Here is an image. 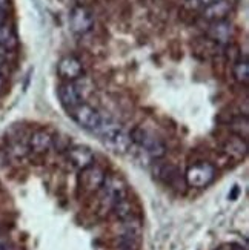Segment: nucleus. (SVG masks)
<instances>
[{
    "label": "nucleus",
    "mask_w": 249,
    "mask_h": 250,
    "mask_svg": "<svg viewBox=\"0 0 249 250\" xmlns=\"http://www.w3.org/2000/svg\"><path fill=\"white\" fill-rule=\"evenodd\" d=\"M100 192V203L103 208L106 209H113V206L117 204L118 201H122L128 198V188L126 183L118 177V175H110L105 178V183Z\"/></svg>",
    "instance_id": "f257e3e1"
},
{
    "label": "nucleus",
    "mask_w": 249,
    "mask_h": 250,
    "mask_svg": "<svg viewBox=\"0 0 249 250\" xmlns=\"http://www.w3.org/2000/svg\"><path fill=\"white\" fill-rule=\"evenodd\" d=\"M129 134H131L133 143L142 147L151 158L158 160L161 157H165V154H166L165 143L154 134H151L149 130H146L143 127H136V129H133V132H129Z\"/></svg>",
    "instance_id": "f03ea898"
},
{
    "label": "nucleus",
    "mask_w": 249,
    "mask_h": 250,
    "mask_svg": "<svg viewBox=\"0 0 249 250\" xmlns=\"http://www.w3.org/2000/svg\"><path fill=\"white\" fill-rule=\"evenodd\" d=\"M215 175H217V170H215L214 165L208 161H199L188 167L185 173V183L189 188L203 189L208 188L215 180Z\"/></svg>",
    "instance_id": "7ed1b4c3"
},
{
    "label": "nucleus",
    "mask_w": 249,
    "mask_h": 250,
    "mask_svg": "<svg viewBox=\"0 0 249 250\" xmlns=\"http://www.w3.org/2000/svg\"><path fill=\"white\" fill-rule=\"evenodd\" d=\"M68 114L80 127H83L86 130H91V132H95L97 127L100 126L102 115H103V114H100L99 109H95L94 106L85 103V102L80 103L79 106L72 107L71 111H68Z\"/></svg>",
    "instance_id": "20e7f679"
},
{
    "label": "nucleus",
    "mask_w": 249,
    "mask_h": 250,
    "mask_svg": "<svg viewBox=\"0 0 249 250\" xmlns=\"http://www.w3.org/2000/svg\"><path fill=\"white\" fill-rule=\"evenodd\" d=\"M69 28L74 34L85 36L94 28V14L90 8L86 6H74L69 13Z\"/></svg>",
    "instance_id": "39448f33"
},
{
    "label": "nucleus",
    "mask_w": 249,
    "mask_h": 250,
    "mask_svg": "<svg viewBox=\"0 0 249 250\" xmlns=\"http://www.w3.org/2000/svg\"><path fill=\"white\" fill-rule=\"evenodd\" d=\"M67 160L74 169L82 172V170L88 169L94 165L95 155L88 146L75 145V146H71L67 149Z\"/></svg>",
    "instance_id": "423d86ee"
},
{
    "label": "nucleus",
    "mask_w": 249,
    "mask_h": 250,
    "mask_svg": "<svg viewBox=\"0 0 249 250\" xmlns=\"http://www.w3.org/2000/svg\"><path fill=\"white\" fill-rule=\"evenodd\" d=\"M83 63L75 56H65L57 63V75L65 82H75L83 75Z\"/></svg>",
    "instance_id": "0eeeda50"
},
{
    "label": "nucleus",
    "mask_w": 249,
    "mask_h": 250,
    "mask_svg": "<svg viewBox=\"0 0 249 250\" xmlns=\"http://www.w3.org/2000/svg\"><path fill=\"white\" fill-rule=\"evenodd\" d=\"M206 37L208 40L214 42L215 45L226 46V45H229L234 39V26L229 20L212 21L208 26Z\"/></svg>",
    "instance_id": "6e6552de"
},
{
    "label": "nucleus",
    "mask_w": 249,
    "mask_h": 250,
    "mask_svg": "<svg viewBox=\"0 0 249 250\" xmlns=\"http://www.w3.org/2000/svg\"><path fill=\"white\" fill-rule=\"evenodd\" d=\"M57 95L62 106L68 111L83 103V94L75 82H63L57 88Z\"/></svg>",
    "instance_id": "1a4fd4ad"
},
{
    "label": "nucleus",
    "mask_w": 249,
    "mask_h": 250,
    "mask_svg": "<svg viewBox=\"0 0 249 250\" xmlns=\"http://www.w3.org/2000/svg\"><path fill=\"white\" fill-rule=\"evenodd\" d=\"M80 181H82V188L88 192H99L105 183V178H106V172L99 167L92 165L91 167L85 169L80 172Z\"/></svg>",
    "instance_id": "9d476101"
},
{
    "label": "nucleus",
    "mask_w": 249,
    "mask_h": 250,
    "mask_svg": "<svg viewBox=\"0 0 249 250\" xmlns=\"http://www.w3.org/2000/svg\"><path fill=\"white\" fill-rule=\"evenodd\" d=\"M52 138L54 137L48 132L46 129H37L28 138V149L32 152V154L45 155L46 152L54 146Z\"/></svg>",
    "instance_id": "9b49d317"
},
{
    "label": "nucleus",
    "mask_w": 249,
    "mask_h": 250,
    "mask_svg": "<svg viewBox=\"0 0 249 250\" xmlns=\"http://www.w3.org/2000/svg\"><path fill=\"white\" fill-rule=\"evenodd\" d=\"M142 236V224L138 220H136L134 216H131L129 220H125L122 224V233H120V241L125 246V250H131Z\"/></svg>",
    "instance_id": "f8f14e48"
},
{
    "label": "nucleus",
    "mask_w": 249,
    "mask_h": 250,
    "mask_svg": "<svg viewBox=\"0 0 249 250\" xmlns=\"http://www.w3.org/2000/svg\"><path fill=\"white\" fill-rule=\"evenodd\" d=\"M231 13V3L228 0H219L209 6H204L202 11V17L204 20H208L209 23L212 21H222V20H228V16Z\"/></svg>",
    "instance_id": "ddd939ff"
},
{
    "label": "nucleus",
    "mask_w": 249,
    "mask_h": 250,
    "mask_svg": "<svg viewBox=\"0 0 249 250\" xmlns=\"http://www.w3.org/2000/svg\"><path fill=\"white\" fill-rule=\"evenodd\" d=\"M223 152L232 160H242L248 154V145L246 140L240 137H232L228 138L223 145Z\"/></svg>",
    "instance_id": "4468645a"
},
{
    "label": "nucleus",
    "mask_w": 249,
    "mask_h": 250,
    "mask_svg": "<svg viewBox=\"0 0 249 250\" xmlns=\"http://www.w3.org/2000/svg\"><path fill=\"white\" fill-rule=\"evenodd\" d=\"M105 145L110 146L114 152H117V154H125V152H128L133 145L131 134H129L125 127H122L115 135H113L110 140H106Z\"/></svg>",
    "instance_id": "2eb2a0df"
},
{
    "label": "nucleus",
    "mask_w": 249,
    "mask_h": 250,
    "mask_svg": "<svg viewBox=\"0 0 249 250\" xmlns=\"http://www.w3.org/2000/svg\"><path fill=\"white\" fill-rule=\"evenodd\" d=\"M232 75L237 83H240L243 86L248 84L249 82V62L245 56H242L239 60H235L232 63Z\"/></svg>",
    "instance_id": "dca6fc26"
},
{
    "label": "nucleus",
    "mask_w": 249,
    "mask_h": 250,
    "mask_svg": "<svg viewBox=\"0 0 249 250\" xmlns=\"http://www.w3.org/2000/svg\"><path fill=\"white\" fill-rule=\"evenodd\" d=\"M0 46H3L5 49H13L17 46V36H16V31L14 28L3 23L0 25Z\"/></svg>",
    "instance_id": "f3484780"
},
{
    "label": "nucleus",
    "mask_w": 249,
    "mask_h": 250,
    "mask_svg": "<svg viewBox=\"0 0 249 250\" xmlns=\"http://www.w3.org/2000/svg\"><path fill=\"white\" fill-rule=\"evenodd\" d=\"M229 129L234 132L235 137H240L243 140L248 138L249 134V123H248V117L246 115H240V117H235L231 120L229 123Z\"/></svg>",
    "instance_id": "a211bd4d"
},
{
    "label": "nucleus",
    "mask_w": 249,
    "mask_h": 250,
    "mask_svg": "<svg viewBox=\"0 0 249 250\" xmlns=\"http://www.w3.org/2000/svg\"><path fill=\"white\" fill-rule=\"evenodd\" d=\"M111 210L115 215L117 220L125 221V220H129L133 216V204L128 198H125L122 201H118L117 204H114Z\"/></svg>",
    "instance_id": "6ab92c4d"
},
{
    "label": "nucleus",
    "mask_w": 249,
    "mask_h": 250,
    "mask_svg": "<svg viewBox=\"0 0 249 250\" xmlns=\"http://www.w3.org/2000/svg\"><path fill=\"white\" fill-rule=\"evenodd\" d=\"M181 173L180 170L176 167V166H172V165H166L160 169V177L161 180H163L166 184H171V186H176V181L181 180Z\"/></svg>",
    "instance_id": "aec40b11"
},
{
    "label": "nucleus",
    "mask_w": 249,
    "mask_h": 250,
    "mask_svg": "<svg viewBox=\"0 0 249 250\" xmlns=\"http://www.w3.org/2000/svg\"><path fill=\"white\" fill-rule=\"evenodd\" d=\"M183 2V5H185L186 8H189V9H197V8H200V2L199 0H181Z\"/></svg>",
    "instance_id": "412c9836"
},
{
    "label": "nucleus",
    "mask_w": 249,
    "mask_h": 250,
    "mask_svg": "<svg viewBox=\"0 0 249 250\" xmlns=\"http://www.w3.org/2000/svg\"><path fill=\"white\" fill-rule=\"evenodd\" d=\"M6 57H8V49H5L3 46H0V66L6 62Z\"/></svg>",
    "instance_id": "4be33fe9"
},
{
    "label": "nucleus",
    "mask_w": 249,
    "mask_h": 250,
    "mask_svg": "<svg viewBox=\"0 0 249 250\" xmlns=\"http://www.w3.org/2000/svg\"><path fill=\"white\" fill-rule=\"evenodd\" d=\"M0 250H8V238L0 233Z\"/></svg>",
    "instance_id": "5701e85b"
},
{
    "label": "nucleus",
    "mask_w": 249,
    "mask_h": 250,
    "mask_svg": "<svg viewBox=\"0 0 249 250\" xmlns=\"http://www.w3.org/2000/svg\"><path fill=\"white\" fill-rule=\"evenodd\" d=\"M9 8H11V0H0V9L8 13Z\"/></svg>",
    "instance_id": "b1692460"
},
{
    "label": "nucleus",
    "mask_w": 249,
    "mask_h": 250,
    "mask_svg": "<svg viewBox=\"0 0 249 250\" xmlns=\"http://www.w3.org/2000/svg\"><path fill=\"white\" fill-rule=\"evenodd\" d=\"M6 154H5V152L3 150H0V167H3L5 165H6Z\"/></svg>",
    "instance_id": "393cba45"
},
{
    "label": "nucleus",
    "mask_w": 249,
    "mask_h": 250,
    "mask_svg": "<svg viewBox=\"0 0 249 250\" xmlns=\"http://www.w3.org/2000/svg\"><path fill=\"white\" fill-rule=\"evenodd\" d=\"M199 2H200V6L204 8V6H209V5H212L215 2H219V0H199Z\"/></svg>",
    "instance_id": "a878e982"
},
{
    "label": "nucleus",
    "mask_w": 249,
    "mask_h": 250,
    "mask_svg": "<svg viewBox=\"0 0 249 250\" xmlns=\"http://www.w3.org/2000/svg\"><path fill=\"white\" fill-rule=\"evenodd\" d=\"M229 250H246V247L242 246V244H231L229 246Z\"/></svg>",
    "instance_id": "bb28decb"
},
{
    "label": "nucleus",
    "mask_w": 249,
    "mask_h": 250,
    "mask_svg": "<svg viewBox=\"0 0 249 250\" xmlns=\"http://www.w3.org/2000/svg\"><path fill=\"white\" fill-rule=\"evenodd\" d=\"M3 23H6V13L0 9V25H3Z\"/></svg>",
    "instance_id": "cd10ccee"
},
{
    "label": "nucleus",
    "mask_w": 249,
    "mask_h": 250,
    "mask_svg": "<svg viewBox=\"0 0 249 250\" xmlns=\"http://www.w3.org/2000/svg\"><path fill=\"white\" fill-rule=\"evenodd\" d=\"M3 86H5V77H3V74L0 72V91L3 89Z\"/></svg>",
    "instance_id": "c85d7f7f"
},
{
    "label": "nucleus",
    "mask_w": 249,
    "mask_h": 250,
    "mask_svg": "<svg viewBox=\"0 0 249 250\" xmlns=\"http://www.w3.org/2000/svg\"><path fill=\"white\" fill-rule=\"evenodd\" d=\"M237 193H239V186H235V188H234V192H232V195H231V197H229V198H231V200H235V197H237Z\"/></svg>",
    "instance_id": "c756f323"
}]
</instances>
